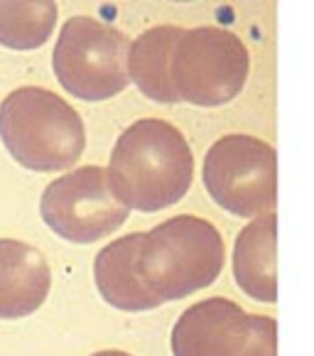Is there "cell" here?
I'll return each mask as SVG.
<instances>
[{"label":"cell","mask_w":314,"mask_h":356,"mask_svg":"<svg viewBox=\"0 0 314 356\" xmlns=\"http://www.w3.org/2000/svg\"><path fill=\"white\" fill-rule=\"evenodd\" d=\"M224 261L226 246L216 226L179 214L101 248L94 278L110 307L142 312L209 288L224 270Z\"/></svg>","instance_id":"6da1fadb"},{"label":"cell","mask_w":314,"mask_h":356,"mask_svg":"<svg viewBox=\"0 0 314 356\" xmlns=\"http://www.w3.org/2000/svg\"><path fill=\"white\" fill-rule=\"evenodd\" d=\"M128 72L150 101L211 108L241 94L251 57L241 37L224 27L157 25L131 44Z\"/></svg>","instance_id":"7a4b0ae2"},{"label":"cell","mask_w":314,"mask_h":356,"mask_svg":"<svg viewBox=\"0 0 314 356\" xmlns=\"http://www.w3.org/2000/svg\"><path fill=\"white\" fill-rule=\"evenodd\" d=\"M194 177L192 147L167 121L142 118L118 136L110 152V189L128 209L160 211L177 204Z\"/></svg>","instance_id":"3957f363"},{"label":"cell","mask_w":314,"mask_h":356,"mask_svg":"<svg viewBox=\"0 0 314 356\" xmlns=\"http://www.w3.org/2000/svg\"><path fill=\"white\" fill-rule=\"evenodd\" d=\"M0 140L22 168L59 172L78 163L86 131L62 96L42 86H20L0 104Z\"/></svg>","instance_id":"277c9868"},{"label":"cell","mask_w":314,"mask_h":356,"mask_svg":"<svg viewBox=\"0 0 314 356\" xmlns=\"http://www.w3.org/2000/svg\"><path fill=\"white\" fill-rule=\"evenodd\" d=\"M131 44L118 27L89 15H74L62 25L54 44V76L76 99L106 101L128 86Z\"/></svg>","instance_id":"5b68a950"},{"label":"cell","mask_w":314,"mask_h":356,"mask_svg":"<svg viewBox=\"0 0 314 356\" xmlns=\"http://www.w3.org/2000/svg\"><path fill=\"white\" fill-rule=\"evenodd\" d=\"M204 187L209 197L236 216L261 219L278 202V155L261 138L233 133L209 147L204 157Z\"/></svg>","instance_id":"8992f818"},{"label":"cell","mask_w":314,"mask_h":356,"mask_svg":"<svg viewBox=\"0 0 314 356\" xmlns=\"http://www.w3.org/2000/svg\"><path fill=\"white\" fill-rule=\"evenodd\" d=\"M174 356H275L278 325L265 314H248L226 298L187 307L172 327Z\"/></svg>","instance_id":"52a82bcc"},{"label":"cell","mask_w":314,"mask_h":356,"mask_svg":"<svg viewBox=\"0 0 314 356\" xmlns=\"http://www.w3.org/2000/svg\"><path fill=\"white\" fill-rule=\"evenodd\" d=\"M40 214L64 241L94 243L121 229L131 209L110 189L108 170L89 165L49 182Z\"/></svg>","instance_id":"ba28073f"},{"label":"cell","mask_w":314,"mask_h":356,"mask_svg":"<svg viewBox=\"0 0 314 356\" xmlns=\"http://www.w3.org/2000/svg\"><path fill=\"white\" fill-rule=\"evenodd\" d=\"M52 270L30 243L0 238V320H22L44 305Z\"/></svg>","instance_id":"9c48e42d"},{"label":"cell","mask_w":314,"mask_h":356,"mask_svg":"<svg viewBox=\"0 0 314 356\" xmlns=\"http://www.w3.org/2000/svg\"><path fill=\"white\" fill-rule=\"evenodd\" d=\"M233 278L238 288L253 300L275 302V214L251 221L238 234L233 246Z\"/></svg>","instance_id":"30bf717a"},{"label":"cell","mask_w":314,"mask_h":356,"mask_svg":"<svg viewBox=\"0 0 314 356\" xmlns=\"http://www.w3.org/2000/svg\"><path fill=\"white\" fill-rule=\"evenodd\" d=\"M57 25V3L52 0H25L0 3V47L40 49Z\"/></svg>","instance_id":"8fae6325"},{"label":"cell","mask_w":314,"mask_h":356,"mask_svg":"<svg viewBox=\"0 0 314 356\" xmlns=\"http://www.w3.org/2000/svg\"><path fill=\"white\" fill-rule=\"evenodd\" d=\"M91 356H131V354L118 351V349H106V351H96V354H91Z\"/></svg>","instance_id":"7c38bea8"}]
</instances>
